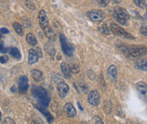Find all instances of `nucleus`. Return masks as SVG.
I'll return each instance as SVG.
<instances>
[{
    "mask_svg": "<svg viewBox=\"0 0 147 124\" xmlns=\"http://www.w3.org/2000/svg\"><path fill=\"white\" fill-rule=\"evenodd\" d=\"M86 15L94 22H101L105 18V13L102 10H99L88 11L86 13Z\"/></svg>",
    "mask_w": 147,
    "mask_h": 124,
    "instance_id": "7",
    "label": "nucleus"
},
{
    "mask_svg": "<svg viewBox=\"0 0 147 124\" xmlns=\"http://www.w3.org/2000/svg\"><path fill=\"white\" fill-rule=\"evenodd\" d=\"M134 3L138 7H140L141 9H146V8H147L146 3V2L144 0H134Z\"/></svg>",
    "mask_w": 147,
    "mask_h": 124,
    "instance_id": "25",
    "label": "nucleus"
},
{
    "mask_svg": "<svg viewBox=\"0 0 147 124\" xmlns=\"http://www.w3.org/2000/svg\"><path fill=\"white\" fill-rule=\"evenodd\" d=\"M107 75H108V78H110L113 82L116 81L117 76H118V69H117V66L114 65H110L109 68L107 69Z\"/></svg>",
    "mask_w": 147,
    "mask_h": 124,
    "instance_id": "14",
    "label": "nucleus"
},
{
    "mask_svg": "<svg viewBox=\"0 0 147 124\" xmlns=\"http://www.w3.org/2000/svg\"><path fill=\"white\" fill-rule=\"evenodd\" d=\"M36 107L38 109V110H39L42 114H44L45 116H46V117H47V120L48 121V123H52L53 122V117H52V115H51V114H50L47 110L43 109L42 106H36Z\"/></svg>",
    "mask_w": 147,
    "mask_h": 124,
    "instance_id": "20",
    "label": "nucleus"
},
{
    "mask_svg": "<svg viewBox=\"0 0 147 124\" xmlns=\"http://www.w3.org/2000/svg\"><path fill=\"white\" fill-rule=\"evenodd\" d=\"M69 69H70L71 72H73L74 74H76V73H78L80 72V66L78 65H76V64L70 65H69Z\"/></svg>",
    "mask_w": 147,
    "mask_h": 124,
    "instance_id": "27",
    "label": "nucleus"
},
{
    "mask_svg": "<svg viewBox=\"0 0 147 124\" xmlns=\"http://www.w3.org/2000/svg\"><path fill=\"white\" fill-rule=\"evenodd\" d=\"M9 48H7L4 47L3 42L0 40V52H2V53H7V52H9Z\"/></svg>",
    "mask_w": 147,
    "mask_h": 124,
    "instance_id": "29",
    "label": "nucleus"
},
{
    "mask_svg": "<svg viewBox=\"0 0 147 124\" xmlns=\"http://www.w3.org/2000/svg\"><path fill=\"white\" fill-rule=\"evenodd\" d=\"M32 95L36 98L39 104L44 107H47L50 102V97L46 89L40 86H33L32 87Z\"/></svg>",
    "mask_w": 147,
    "mask_h": 124,
    "instance_id": "1",
    "label": "nucleus"
},
{
    "mask_svg": "<svg viewBox=\"0 0 147 124\" xmlns=\"http://www.w3.org/2000/svg\"><path fill=\"white\" fill-rule=\"evenodd\" d=\"M114 3H120L122 2V0H112Z\"/></svg>",
    "mask_w": 147,
    "mask_h": 124,
    "instance_id": "35",
    "label": "nucleus"
},
{
    "mask_svg": "<svg viewBox=\"0 0 147 124\" xmlns=\"http://www.w3.org/2000/svg\"><path fill=\"white\" fill-rule=\"evenodd\" d=\"M135 67L139 70L144 71V72H147V60L146 59H141L135 62L134 64Z\"/></svg>",
    "mask_w": 147,
    "mask_h": 124,
    "instance_id": "17",
    "label": "nucleus"
},
{
    "mask_svg": "<svg viewBox=\"0 0 147 124\" xmlns=\"http://www.w3.org/2000/svg\"><path fill=\"white\" fill-rule=\"evenodd\" d=\"M113 16L115 18V20L120 23L121 25H127V20L129 19V14L128 11L121 7H115L113 10Z\"/></svg>",
    "mask_w": 147,
    "mask_h": 124,
    "instance_id": "3",
    "label": "nucleus"
},
{
    "mask_svg": "<svg viewBox=\"0 0 147 124\" xmlns=\"http://www.w3.org/2000/svg\"><path fill=\"white\" fill-rule=\"evenodd\" d=\"M13 27L15 29V31H16V33L20 36H23L24 34V31H23V28H22V26L18 23V22H14L13 23Z\"/></svg>",
    "mask_w": 147,
    "mask_h": 124,
    "instance_id": "22",
    "label": "nucleus"
},
{
    "mask_svg": "<svg viewBox=\"0 0 147 124\" xmlns=\"http://www.w3.org/2000/svg\"><path fill=\"white\" fill-rule=\"evenodd\" d=\"M28 89V78L23 75L19 79V91L21 93H26Z\"/></svg>",
    "mask_w": 147,
    "mask_h": 124,
    "instance_id": "10",
    "label": "nucleus"
},
{
    "mask_svg": "<svg viewBox=\"0 0 147 124\" xmlns=\"http://www.w3.org/2000/svg\"><path fill=\"white\" fill-rule=\"evenodd\" d=\"M42 56V53L40 48L36 47L35 48H30L29 50V56H28V64L33 65L38 61L39 58Z\"/></svg>",
    "mask_w": 147,
    "mask_h": 124,
    "instance_id": "6",
    "label": "nucleus"
},
{
    "mask_svg": "<svg viewBox=\"0 0 147 124\" xmlns=\"http://www.w3.org/2000/svg\"><path fill=\"white\" fill-rule=\"evenodd\" d=\"M45 50L50 55H54L55 54V49H54V47L53 46L52 44H46L45 45Z\"/></svg>",
    "mask_w": 147,
    "mask_h": 124,
    "instance_id": "23",
    "label": "nucleus"
},
{
    "mask_svg": "<svg viewBox=\"0 0 147 124\" xmlns=\"http://www.w3.org/2000/svg\"><path fill=\"white\" fill-rule=\"evenodd\" d=\"M120 48L126 56L131 58H139L147 54V47L146 46H121Z\"/></svg>",
    "mask_w": 147,
    "mask_h": 124,
    "instance_id": "2",
    "label": "nucleus"
},
{
    "mask_svg": "<svg viewBox=\"0 0 147 124\" xmlns=\"http://www.w3.org/2000/svg\"><path fill=\"white\" fill-rule=\"evenodd\" d=\"M0 124H3V122H2V113H1V110H0Z\"/></svg>",
    "mask_w": 147,
    "mask_h": 124,
    "instance_id": "36",
    "label": "nucleus"
},
{
    "mask_svg": "<svg viewBox=\"0 0 147 124\" xmlns=\"http://www.w3.org/2000/svg\"><path fill=\"white\" fill-rule=\"evenodd\" d=\"M60 44H61V47H62V50L63 52L67 55V56H73L74 52V46L67 40V38L65 37L64 35L61 34L60 37Z\"/></svg>",
    "mask_w": 147,
    "mask_h": 124,
    "instance_id": "5",
    "label": "nucleus"
},
{
    "mask_svg": "<svg viewBox=\"0 0 147 124\" xmlns=\"http://www.w3.org/2000/svg\"><path fill=\"white\" fill-rule=\"evenodd\" d=\"M140 32L145 37H147V26H143L140 27Z\"/></svg>",
    "mask_w": 147,
    "mask_h": 124,
    "instance_id": "33",
    "label": "nucleus"
},
{
    "mask_svg": "<svg viewBox=\"0 0 147 124\" xmlns=\"http://www.w3.org/2000/svg\"><path fill=\"white\" fill-rule=\"evenodd\" d=\"M38 19H39V23L42 28V30L46 28L47 27L49 26V22H48V19L47 16V13L45 12V10H40L39 14H38Z\"/></svg>",
    "mask_w": 147,
    "mask_h": 124,
    "instance_id": "13",
    "label": "nucleus"
},
{
    "mask_svg": "<svg viewBox=\"0 0 147 124\" xmlns=\"http://www.w3.org/2000/svg\"><path fill=\"white\" fill-rule=\"evenodd\" d=\"M26 42L31 46H36L37 44V40L32 33H28L26 35Z\"/></svg>",
    "mask_w": 147,
    "mask_h": 124,
    "instance_id": "21",
    "label": "nucleus"
},
{
    "mask_svg": "<svg viewBox=\"0 0 147 124\" xmlns=\"http://www.w3.org/2000/svg\"><path fill=\"white\" fill-rule=\"evenodd\" d=\"M0 32L3 33V34H6V33H9V31L6 27H2V28L0 29Z\"/></svg>",
    "mask_w": 147,
    "mask_h": 124,
    "instance_id": "34",
    "label": "nucleus"
},
{
    "mask_svg": "<svg viewBox=\"0 0 147 124\" xmlns=\"http://www.w3.org/2000/svg\"><path fill=\"white\" fill-rule=\"evenodd\" d=\"M9 53L10 54V55H12L16 60H20V58H21L20 52L17 48H9Z\"/></svg>",
    "mask_w": 147,
    "mask_h": 124,
    "instance_id": "19",
    "label": "nucleus"
},
{
    "mask_svg": "<svg viewBox=\"0 0 147 124\" xmlns=\"http://www.w3.org/2000/svg\"><path fill=\"white\" fill-rule=\"evenodd\" d=\"M93 121H94L95 124H103L102 120L99 117H97V116H96V117L93 118Z\"/></svg>",
    "mask_w": 147,
    "mask_h": 124,
    "instance_id": "31",
    "label": "nucleus"
},
{
    "mask_svg": "<svg viewBox=\"0 0 147 124\" xmlns=\"http://www.w3.org/2000/svg\"><path fill=\"white\" fill-rule=\"evenodd\" d=\"M8 61H9L8 55H2V56H0V63L4 64V63H6Z\"/></svg>",
    "mask_w": 147,
    "mask_h": 124,
    "instance_id": "32",
    "label": "nucleus"
},
{
    "mask_svg": "<svg viewBox=\"0 0 147 124\" xmlns=\"http://www.w3.org/2000/svg\"><path fill=\"white\" fill-rule=\"evenodd\" d=\"M63 110L64 114H65L68 117H69V118H74V117L76 116V110L74 107V106L71 103H67V104H65L64 106H63Z\"/></svg>",
    "mask_w": 147,
    "mask_h": 124,
    "instance_id": "12",
    "label": "nucleus"
},
{
    "mask_svg": "<svg viewBox=\"0 0 147 124\" xmlns=\"http://www.w3.org/2000/svg\"><path fill=\"white\" fill-rule=\"evenodd\" d=\"M136 89L140 97L144 99H147V85L144 82H139L135 85Z\"/></svg>",
    "mask_w": 147,
    "mask_h": 124,
    "instance_id": "11",
    "label": "nucleus"
},
{
    "mask_svg": "<svg viewBox=\"0 0 147 124\" xmlns=\"http://www.w3.org/2000/svg\"><path fill=\"white\" fill-rule=\"evenodd\" d=\"M25 4L29 10H36V6H35V4L33 3V2L31 0H25Z\"/></svg>",
    "mask_w": 147,
    "mask_h": 124,
    "instance_id": "26",
    "label": "nucleus"
},
{
    "mask_svg": "<svg viewBox=\"0 0 147 124\" xmlns=\"http://www.w3.org/2000/svg\"><path fill=\"white\" fill-rule=\"evenodd\" d=\"M69 91V87L67 83H65L64 82H60L58 84V93H59V97L61 99L65 98V96L67 95V93Z\"/></svg>",
    "mask_w": 147,
    "mask_h": 124,
    "instance_id": "9",
    "label": "nucleus"
},
{
    "mask_svg": "<svg viewBox=\"0 0 147 124\" xmlns=\"http://www.w3.org/2000/svg\"><path fill=\"white\" fill-rule=\"evenodd\" d=\"M101 101V96L97 90H92L90 91L88 95V102L90 105L93 106H96L100 104Z\"/></svg>",
    "mask_w": 147,
    "mask_h": 124,
    "instance_id": "8",
    "label": "nucleus"
},
{
    "mask_svg": "<svg viewBox=\"0 0 147 124\" xmlns=\"http://www.w3.org/2000/svg\"><path fill=\"white\" fill-rule=\"evenodd\" d=\"M96 1L102 7H107L110 3V0H96Z\"/></svg>",
    "mask_w": 147,
    "mask_h": 124,
    "instance_id": "28",
    "label": "nucleus"
},
{
    "mask_svg": "<svg viewBox=\"0 0 147 124\" xmlns=\"http://www.w3.org/2000/svg\"><path fill=\"white\" fill-rule=\"evenodd\" d=\"M109 29H110L111 32L113 33L115 36L122 37H124V38H128V39H134V37H133L130 33L126 32L120 26H118V24H116V23H111L110 27H109Z\"/></svg>",
    "mask_w": 147,
    "mask_h": 124,
    "instance_id": "4",
    "label": "nucleus"
},
{
    "mask_svg": "<svg viewBox=\"0 0 147 124\" xmlns=\"http://www.w3.org/2000/svg\"><path fill=\"white\" fill-rule=\"evenodd\" d=\"M100 31H101V32L103 33L104 35H107V36L110 35V29H109V27H107V25H106V24H103L102 26L100 27Z\"/></svg>",
    "mask_w": 147,
    "mask_h": 124,
    "instance_id": "24",
    "label": "nucleus"
},
{
    "mask_svg": "<svg viewBox=\"0 0 147 124\" xmlns=\"http://www.w3.org/2000/svg\"><path fill=\"white\" fill-rule=\"evenodd\" d=\"M43 31H44V34L46 35V37L47 38H49L50 40H54L55 37H56V35H55V32L53 31V30L48 26L46 28L43 29Z\"/></svg>",
    "mask_w": 147,
    "mask_h": 124,
    "instance_id": "18",
    "label": "nucleus"
},
{
    "mask_svg": "<svg viewBox=\"0 0 147 124\" xmlns=\"http://www.w3.org/2000/svg\"><path fill=\"white\" fill-rule=\"evenodd\" d=\"M30 74H31V77L32 78L36 81V82H41L43 80L44 76H43V73L42 71H39V70H36V69H34L30 72Z\"/></svg>",
    "mask_w": 147,
    "mask_h": 124,
    "instance_id": "15",
    "label": "nucleus"
},
{
    "mask_svg": "<svg viewBox=\"0 0 147 124\" xmlns=\"http://www.w3.org/2000/svg\"><path fill=\"white\" fill-rule=\"evenodd\" d=\"M61 71L64 78H68V79L71 78V71L69 69V65H68L66 63L63 62L61 64Z\"/></svg>",
    "mask_w": 147,
    "mask_h": 124,
    "instance_id": "16",
    "label": "nucleus"
},
{
    "mask_svg": "<svg viewBox=\"0 0 147 124\" xmlns=\"http://www.w3.org/2000/svg\"><path fill=\"white\" fill-rule=\"evenodd\" d=\"M3 124H15V121L13 119H11L10 117H6L3 121Z\"/></svg>",
    "mask_w": 147,
    "mask_h": 124,
    "instance_id": "30",
    "label": "nucleus"
}]
</instances>
